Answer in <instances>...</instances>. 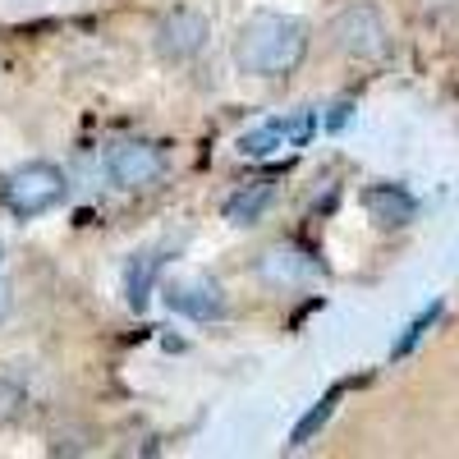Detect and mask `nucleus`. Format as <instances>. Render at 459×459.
<instances>
[{"label":"nucleus","mask_w":459,"mask_h":459,"mask_svg":"<svg viewBox=\"0 0 459 459\" xmlns=\"http://www.w3.org/2000/svg\"><path fill=\"white\" fill-rule=\"evenodd\" d=\"M308 56V23L294 14L262 10L235 37V65L248 79H285Z\"/></svg>","instance_id":"obj_1"},{"label":"nucleus","mask_w":459,"mask_h":459,"mask_svg":"<svg viewBox=\"0 0 459 459\" xmlns=\"http://www.w3.org/2000/svg\"><path fill=\"white\" fill-rule=\"evenodd\" d=\"M65 194H69V179L51 161H23L19 170H10L5 179H0V203H5L19 221L56 212L65 203Z\"/></svg>","instance_id":"obj_2"},{"label":"nucleus","mask_w":459,"mask_h":459,"mask_svg":"<svg viewBox=\"0 0 459 459\" xmlns=\"http://www.w3.org/2000/svg\"><path fill=\"white\" fill-rule=\"evenodd\" d=\"M170 170L166 161V147L161 143H147V138H129V143H115L106 152V175L115 188H125V194H143V188L161 184Z\"/></svg>","instance_id":"obj_3"},{"label":"nucleus","mask_w":459,"mask_h":459,"mask_svg":"<svg viewBox=\"0 0 459 459\" xmlns=\"http://www.w3.org/2000/svg\"><path fill=\"white\" fill-rule=\"evenodd\" d=\"M313 134H317V115L313 110H290V115H272V120L244 129L239 152L262 161V157H276V152H290V147H308Z\"/></svg>","instance_id":"obj_4"},{"label":"nucleus","mask_w":459,"mask_h":459,"mask_svg":"<svg viewBox=\"0 0 459 459\" xmlns=\"http://www.w3.org/2000/svg\"><path fill=\"white\" fill-rule=\"evenodd\" d=\"M207 42H212V23H207L203 10L179 5V10L161 14V23H157V51H161L166 60H175V65L198 60V56L207 51Z\"/></svg>","instance_id":"obj_5"},{"label":"nucleus","mask_w":459,"mask_h":459,"mask_svg":"<svg viewBox=\"0 0 459 459\" xmlns=\"http://www.w3.org/2000/svg\"><path fill=\"white\" fill-rule=\"evenodd\" d=\"M331 42L354 60H377V56H386V23H381L372 5H350L344 14H335Z\"/></svg>","instance_id":"obj_6"},{"label":"nucleus","mask_w":459,"mask_h":459,"mask_svg":"<svg viewBox=\"0 0 459 459\" xmlns=\"http://www.w3.org/2000/svg\"><path fill=\"white\" fill-rule=\"evenodd\" d=\"M257 276L266 285H276V290H303V285L322 281V262L308 248H299V244L285 239V244H272L257 257Z\"/></svg>","instance_id":"obj_7"},{"label":"nucleus","mask_w":459,"mask_h":459,"mask_svg":"<svg viewBox=\"0 0 459 459\" xmlns=\"http://www.w3.org/2000/svg\"><path fill=\"white\" fill-rule=\"evenodd\" d=\"M161 294H166V308L175 317H188V322H212V317L225 313V290L212 276H203V272L170 281Z\"/></svg>","instance_id":"obj_8"},{"label":"nucleus","mask_w":459,"mask_h":459,"mask_svg":"<svg viewBox=\"0 0 459 459\" xmlns=\"http://www.w3.org/2000/svg\"><path fill=\"white\" fill-rule=\"evenodd\" d=\"M363 207H368V216H372L381 230H400V225H409L413 212H418L413 194H409V188H400V184H372L368 194H363Z\"/></svg>","instance_id":"obj_9"},{"label":"nucleus","mask_w":459,"mask_h":459,"mask_svg":"<svg viewBox=\"0 0 459 459\" xmlns=\"http://www.w3.org/2000/svg\"><path fill=\"white\" fill-rule=\"evenodd\" d=\"M276 203V184L272 179H253V184H239L235 194L225 198V221H235V225H253L262 221V212Z\"/></svg>","instance_id":"obj_10"},{"label":"nucleus","mask_w":459,"mask_h":459,"mask_svg":"<svg viewBox=\"0 0 459 459\" xmlns=\"http://www.w3.org/2000/svg\"><path fill=\"white\" fill-rule=\"evenodd\" d=\"M161 253H138V257H129V303L143 313L147 308V294H152V281H157V272H161Z\"/></svg>","instance_id":"obj_11"},{"label":"nucleus","mask_w":459,"mask_h":459,"mask_svg":"<svg viewBox=\"0 0 459 459\" xmlns=\"http://www.w3.org/2000/svg\"><path fill=\"white\" fill-rule=\"evenodd\" d=\"M340 395H344L340 386H335V391H326V395H322V400H317V404H313L308 413L299 418V423H294V432H290V446H294V450H299V446H308V441H313V437H317V432L326 428V418L335 413Z\"/></svg>","instance_id":"obj_12"},{"label":"nucleus","mask_w":459,"mask_h":459,"mask_svg":"<svg viewBox=\"0 0 459 459\" xmlns=\"http://www.w3.org/2000/svg\"><path fill=\"white\" fill-rule=\"evenodd\" d=\"M437 317H441V303H432V308H428L423 317H413V322L404 326V335H400V344H395V359H404V354L413 350V344H418V340H423V335H428V326H432Z\"/></svg>","instance_id":"obj_13"},{"label":"nucleus","mask_w":459,"mask_h":459,"mask_svg":"<svg viewBox=\"0 0 459 459\" xmlns=\"http://www.w3.org/2000/svg\"><path fill=\"white\" fill-rule=\"evenodd\" d=\"M10 308H14V290H10V281H0V322L10 317Z\"/></svg>","instance_id":"obj_14"},{"label":"nucleus","mask_w":459,"mask_h":459,"mask_svg":"<svg viewBox=\"0 0 459 459\" xmlns=\"http://www.w3.org/2000/svg\"><path fill=\"white\" fill-rule=\"evenodd\" d=\"M344 115H350V106H335V110H331V129H340V125H344Z\"/></svg>","instance_id":"obj_15"}]
</instances>
